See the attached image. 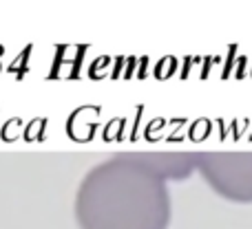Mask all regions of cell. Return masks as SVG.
<instances>
[{
	"label": "cell",
	"mask_w": 252,
	"mask_h": 229,
	"mask_svg": "<svg viewBox=\"0 0 252 229\" xmlns=\"http://www.w3.org/2000/svg\"><path fill=\"white\" fill-rule=\"evenodd\" d=\"M151 168L166 181H184L197 172V154L188 152H142Z\"/></svg>",
	"instance_id": "3957f363"
},
{
	"label": "cell",
	"mask_w": 252,
	"mask_h": 229,
	"mask_svg": "<svg viewBox=\"0 0 252 229\" xmlns=\"http://www.w3.org/2000/svg\"><path fill=\"white\" fill-rule=\"evenodd\" d=\"M197 174L217 196L252 205V152H197Z\"/></svg>",
	"instance_id": "7a4b0ae2"
},
{
	"label": "cell",
	"mask_w": 252,
	"mask_h": 229,
	"mask_svg": "<svg viewBox=\"0 0 252 229\" xmlns=\"http://www.w3.org/2000/svg\"><path fill=\"white\" fill-rule=\"evenodd\" d=\"M78 229H168L173 199L168 181L142 152H124L95 163L73 199Z\"/></svg>",
	"instance_id": "6da1fadb"
}]
</instances>
